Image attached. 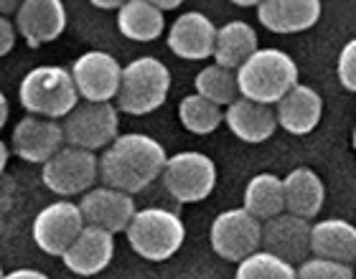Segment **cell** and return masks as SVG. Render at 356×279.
Masks as SVG:
<instances>
[{
  "instance_id": "cell-1",
  "label": "cell",
  "mask_w": 356,
  "mask_h": 279,
  "mask_svg": "<svg viewBox=\"0 0 356 279\" xmlns=\"http://www.w3.org/2000/svg\"><path fill=\"white\" fill-rule=\"evenodd\" d=\"M165 147L156 137L143 133L120 135L99 158V178L104 185L118 188L122 193H140L145 191L158 176L163 178Z\"/></svg>"
},
{
  "instance_id": "cell-2",
  "label": "cell",
  "mask_w": 356,
  "mask_h": 279,
  "mask_svg": "<svg viewBox=\"0 0 356 279\" xmlns=\"http://www.w3.org/2000/svg\"><path fill=\"white\" fill-rule=\"evenodd\" d=\"M18 99L23 110L33 117L46 119H67L79 107V89L74 84L72 71L64 67H33L21 79Z\"/></svg>"
},
{
  "instance_id": "cell-3",
  "label": "cell",
  "mask_w": 356,
  "mask_h": 279,
  "mask_svg": "<svg viewBox=\"0 0 356 279\" xmlns=\"http://www.w3.org/2000/svg\"><path fill=\"white\" fill-rule=\"evenodd\" d=\"M237 81L239 96L270 107L300 84L296 61L280 49H260L237 69Z\"/></svg>"
},
{
  "instance_id": "cell-4",
  "label": "cell",
  "mask_w": 356,
  "mask_h": 279,
  "mask_svg": "<svg viewBox=\"0 0 356 279\" xmlns=\"http://www.w3.org/2000/svg\"><path fill=\"white\" fill-rule=\"evenodd\" d=\"M171 89V71L156 56H140L122 71V87L118 94V110L143 117L163 107Z\"/></svg>"
},
{
  "instance_id": "cell-5",
  "label": "cell",
  "mask_w": 356,
  "mask_h": 279,
  "mask_svg": "<svg viewBox=\"0 0 356 279\" xmlns=\"http://www.w3.org/2000/svg\"><path fill=\"white\" fill-rule=\"evenodd\" d=\"M127 242L138 257L148 262H165L184 246L186 226L178 213L165 208H143L127 226Z\"/></svg>"
},
{
  "instance_id": "cell-6",
  "label": "cell",
  "mask_w": 356,
  "mask_h": 279,
  "mask_svg": "<svg viewBox=\"0 0 356 279\" xmlns=\"http://www.w3.org/2000/svg\"><path fill=\"white\" fill-rule=\"evenodd\" d=\"M262 221H257L247 208H229L211 221L209 242L214 254L227 262L242 264L245 259L257 254L262 246Z\"/></svg>"
},
{
  "instance_id": "cell-7",
  "label": "cell",
  "mask_w": 356,
  "mask_h": 279,
  "mask_svg": "<svg viewBox=\"0 0 356 279\" xmlns=\"http://www.w3.org/2000/svg\"><path fill=\"white\" fill-rule=\"evenodd\" d=\"M67 145L82 150H107L120 137V110L110 102H84L64 119Z\"/></svg>"
},
{
  "instance_id": "cell-8",
  "label": "cell",
  "mask_w": 356,
  "mask_h": 279,
  "mask_svg": "<svg viewBox=\"0 0 356 279\" xmlns=\"http://www.w3.org/2000/svg\"><path fill=\"white\" fill-rule=\"evenodd\" d=\"M163 185L178 203H199L216 185V165L204 153H176L163 170Z\"/></svg>"
},
{
  "instance_id": "cell-9",
  "label": "cell",
  "mask_w": 356,
  "mask_h": 279,
  "mask_svg": "<svg viewBox=\"0 0 356 279\" xmlns=\"http://www.w3.org/2000/svg\"><path fill=\"white\" fill-rule=\"evenodd\" d=\"M97 176H99V160L95 153L82 150V147H61L51 160L41 170V180L51 193L69 198L76 193H89L95 188Z\"/></svg>"
},
{
  "instance_id": "cell-10",
  "label": "cell",
  "mask_w": 356,
  "mask_h": 279,
  "mask_svg": "<svg viewBox=\"0 0 356 279\" xmlns=\"http://www.w3.org/2000/svg\"><path fill=\"white\" fill-rule=\"evenodd\" d=\"M84 228H87V221H84L79 203L61 198L36 213L31 234L44 254L64 257L72 249V244L82 236Z\"/></svg>"
},
{
  "instance_id": "cell-11",
  "label": "cell",
  "mask_w": 356,
  "mask_h": 279,
  "mask_svg": "<svg viewBox=\"0 0 356 279\" xmlns=\"http://www.w3.org/2000/svg\"><path fill=\"white\" fill-rule=\"evenodd\" d=\"M69 71L84 102H110L118 99L125 67H120V61L107 51H84Z\"/></svg>"
},
{
  "instance_id": "cell-12",
  "label": "cell",
  "mask_w": 356,
  "mask_h": 279,
  "mask_svg": "<svg viewBox=\"0 0 356 279\" xmlns=\"http://www.w3.org/2000/svg\"><path fill=\"white\" fill-rule=\"evenodd\" d=\"M67 137H64V127L56 119L46 117H26L13 127L10 133V147L21 160L29 162H49L54 155L64 147Z\"/></svg>"
},
{
  "instance_id": "cell-13",
  "label": "cell",
  "mask_w": 356,
  "mask_h": 279,
  "mask_svg": "<svg viewBox=\"0 0 356 279\" xmlns=\"http://www.w3.org/2000/svg\"><path fill=\"white\" fill-rule=\"evenodd\" d=\"M79 208H82L87 226L104 228L110 234L127 231V226L133 223L135 213H138L133 196L118 191V188H110V185H99V188L84 193Z\"/></svg>"
},
{
  "instance_id": "cell-14",
  "label": "cell",
  "mask_w": 356,
  "mask_h": 279,
  "mask_svg": "<svg viewBox=\"0 0 356 279\" xmlns=\"http://www.w3.org/2000/svg\"><path fill=\"white\" fill-rule=\"evenodd\" d=\"M216 28L211 18L199 10H186L171 23L168 31V49L186 61H201L214 56L216 49Z\"/></svg>"
},
{
  "instance_id": "cell-15",
  "label": "cell",
  "mask_w": 356,
  "mask_h": 279,
  "mask_svg": "<svg viewBox=\"0 0 356 279\" xmlns=\"http://www.w3.org/2000/svg\"><path fill=\"white\" fill-rule=\"evenodd\" d=\"M15 28L31 49L56 41L67 28V10L61 0H23L15 10Z\"/></svg>"
},
{
  "instance_id": "cell-16",
  "label": "cell",
  "mask_w": 356,
  "mask_h": 279,
  "mask_svg": "<svg viewBox=\"0 0 356 279\" xmlns=\"http://www.w3.org/2000/svg\"><path fill=\"white\" fill-rule=\"evenodd\" d=\"M311 231L313 226L308 223V219L285 211L262 226V246L290 264L296 262L303 264L305 254L311 251Z\"/></svg>"
},
{
  "instance_id": "cell-17",
  "label": "cell",
  "mask_w": 356,
  "mask_h": 279,
  "mask_svg": "<svg viewBox=\"0 0 356 279\" xmlns=\"http://www.w3.org/2000/svg\"><path fill=\"white\" fill-rule=\"evenodd\" d=\"M112 254H115V234L104 231V228L87 226L82 236L72 244V249L61 257V262L69 272L79 274V277H95L102 269H107Z\"/></svg>"
},
{
  "instance_id": "cell-18",
  "label": "cell",
  "mask_w": 356,
  "mask_h": 279,
  "mask_svg": "<svg viewBox=\"0 0 356 279\" xmlns=\"http://www.w3.org/2000/svg\"><path fill=\"white\" fill-rule=\"evenodd\" d=\"M275 112H277V125L285 133L303 137L318 127L321 115H323V99L313 87L298 84L293 92H288L275 104Z\"/></svg>"
},
{
  "instance_id": "cell-19",
  "label": "cell",
  "mask_w": 356,
  "mask_h": 279,
  "mask_svg": "<svg viewBox=\"0 0 356 279\" xmlns=\"http://www.w3.org/2000/svg\"><path fill=\"white\" fill-rule=\"evenodd\" d=\"M257 18L273 33H300L321 18L318 0H260Z\"/></svg>"
},
{
  "instance_id": "cell-20",
  "label": "cell",
  "mask_w": 356,
  "mask_h": 279,
  "mask_svg": "<svg viewBox=\"0 0 356 279\" xmlns=\"http://www.w3.org/2000/svg\"><path fill=\"white\" fill-rule=\"evenodd\" d=\"M224 122L242 142H252V145L270 140L275 135V130L280 127L275 107L252 102V99H245V96H239L237 102L227 107Z\"/></svg>"
},
{
  "instance_id": "cell-21",
  "label": "cell",
  "mask_w": 356,
  "mask_h": 279,
  "mask_svg": "<svg viewBox=\"0 0 356 279\" xmlns=\"http://www.w3.org/2000/svg\"><path fill=\"white\" fill-rule=\"evenodd\" d=\"M311 254L341 264L356 262V226L343 219H323L313 223Z\"/></svg>"
},
{
  "instance_id": "cell-22",
  "label": "cell",
  "mask_w": 356,
  "mask_h": 279,
  "mask_svg": "<svg viewBox=\"0 0 356 279\" xmlns=\"http://www.w3.org/2000/svg\"><path fill=\"white\" fill-rule=\"evenodd\" d=\"M285 185V208L288 213H296L300 219L318 216L326 201V188L318 173L311 168H296L282 178Z\"/></svg>"
},
{
  "instance_id": "cell-23",
  "label": "cell",
  "mask_w": 356,
  "mask_h": 279,
  "mask_svg": "<svg viewBox=\"0 0 356 279\" xmlns=\"http://www.w3.org/2000/svg\"><path fill=\"white\" fill-rule=\"evenodd\" d=\"M260 51L257 46V31L245 21H229L224 23L216 33V49L214 61L219 67L237 71L247 59H252Z\"/></svg>"
},
{
  "instance_id": "cell-24",
  "label": "cell",
  "mask_w": 356,
  "mask_h": 279,
  "mask_svg": "<svg viewBox=\"0 0 356 279\" xmlns=\"http://www.w3.org/2000/svg\"><path fill=\"white\" fill-rule=\"evenodd\" d=\"M165 28L163 13L153 0H127L118 10V31L130 41H156Z\"/></svg>"
},
{
  "instance_id": "cell-25",
  "label": "cell",
  "mask_w": 356,
  "mask_h": 279,
  "mask_svg": "<svg viewBox=\"0 0 356 279\" xmlns=\"http://www.w3.org/2000/svg\"><path fill=\"white\" fill-rule=\"evenodd\" d=\"M254 219L267 223L285 213V185L273 173H260L254 176L245 188V206Z\"/></svg>"
},
{
  "instance_id": "cell-26",
  "label": "cell",
  "mask_w": 356,
  "mask_h": 279,
  "mask_svg": "<svg viewBox=\"0 0 356 279\" xmlns=\"http://www.w3.org/2000/svg\"><path fill=\"white\" fill-rule=\"evenodd\" d=\"M193 87H196V94H201L209 102L219 104V107H229V104H234L239 99L237 71L224 69L219 64L201 69L196 74V79H193Z\"/></svg>"
},
{
  "instance_id": "cell-27",
  "label": "cell",
  "mask_w": 356,
  "mask_h": 279,
  "mask_svg": "<svg viewBox=\"0 0 356 279\" xmlns=\"http://www.w3.org/2000/svg\"><path fill=\"white\" fill-rule=\"evenodd\" d=\"M181 125L193 135H211L224 122V112L219 104L209 102L201 94H188L178 104Z\"/></svg>"
},
{
  "instance_id": "cell-28",
  "label": "cell",
  "mask_w": 356,
  "mask_h": 279,
  "mask_svg": "<svg viewBox=\"0 0 356 279\" xmlns=\"http://www.w3.org/2000/svg\"><path fill=\"white\" fill-rule=\"evenodd\" d=\"M234 279H298V269L270 251H257L237 267Z\"/></svg>"
},
{
  "instance_id": "cell-29",
  "label": "cell",
  "mask_w": 356,
  "mask_h": 279,
  "mask_svg": "<svg viewBox=\"0 0 356 279\" xmlns=\"http://www.w3.org/2000/svg\"><path fill=\"white\" fill-rule=\"evenodd\" d=\"M298 279H356V272L351 264L313 257L298 267Z\"/></svg>"
},
{
  "instance_id": "cell-30",
  "label": "cell",
  "mask_w": 356,
  "mask_h": 279,
  "mask_svg": "<svg viewBox=\"0 0 356 279\" xmlns=\"http://www.w3.org/2000/svg\"><path fill=\"white\" fill-rule=\"evenodd\" d=\"M336 74H339V81H341L343 89L356 92V38H351L349 44L341 49V53H339Z\"/></svg>"
},
{
  "instance_id": "cell-31",
  "label": "cell",
  "mask_w": 356,
  "mask_h": 279,
  "mask_svg": "<svg viewBox=\"0 0 356 279\" xmlns=\"http://www.w3.org/2000/svg\"><path fill=\"white\" fill-rule=\"evenodd\" d=\"M15 26L10 21H8L6 15L0 18V53L6 56V53H10V49H13L15 44Z\"/></svg>"
},
{
  "instance_id": "cell-32",
  "label": "cell",
  "mask_w": 356,
  "mask_h": 279,
  "mask_svg": "<svg viewBox=\"0 0 356 279\" xmlns=\"http://www.w3.org/2000/svg\"><path fill=\"white\" fill-rule=\"evenodd\" d=\"M3 279H51V277L38 272V269H13V272L3 274Z\"/></svg>"
},
{
  "instance_id": "cell-33",
  "label": "cell",
  "mask_w": 356,
  "mask_h": 279,
  "mask_svg": "<svg viewBox=\"0 0 356 279\" xmlns=\"http://www.w3.org/2000/svg\"><path fill=\"white\" fill-rule=\"evenodd\" d=\"M156 3V8L163 13V10H171V8H178L181 6V0H153Z\"/></svg>"
},
{
  "instance_id": "cell-34",
  "label": "cell",
  "mask_w": 356,
  "mask_h": 279,
  "mask_svg": "<svg viewBox=\"0 0 356 279\" xmlns=\"http://www.w3.org/2000/svg\"><path fill=\"white\" fill-rule=\"evenodd\" d=\"M8 122V96L0 94V125H6Z\"/></svg>"
},
{
  "instance_id": "cell-35",
  "label": "cell",
  "mask_w": 356,
  "mask_h": 279,
  "mask_svg": "<svg viewBox=\"0 0 356 279\" xmlns=\"http://www.w3.org/2000/svg\"><path fill=\"white\" fill-rule=\"evenodd\" d=\"M92 6H95V8H115V10H120V8H122V3H118V0H95Z\"/></svg>"
},
{
  "instance_id": "cell-36",
  "label": "cell",
  "mask_w": 356,
  "mask_h": 279,
  "mask_svg": "<svg viewBox=\"0 0 356 279\" xmlns=\"http://www.w3.org/2000/svg\"><path fill=\"white\" fill-rule=\"evenodd\" d=\"M0 153H3V155H0V162H3V168H6V162H8V145L0 147Z\"/></svg>"
},
{
  "instance_id": "cell-37",
  "label": "cell",
  "mask_w": 356,
  "mask_h": 279,
  "mask_svg": "<svg viewBox=\"0 0 356 279\" xmlns=\"http://www.w3.org/2000/svg\"><path fill=\"white\" fill-rule=\"evenodd\" d=\"M351 140H354V150H356V127H354V137H351Z\"/></svg>"
}]
</instances>
